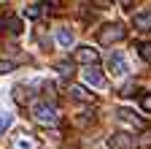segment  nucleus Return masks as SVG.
Listing matches in <instances>:
<instances>
[{"instance_id":"1","label":"nucleus","mask_w":151,"mask_h":149,"mask_svg":"<svg viewBox=\"0 0 151 149\" xmlns=\"http://www.w3.org/2000/svg\"><path fill=\"white\" fill-rule=\"evenodd\" d=\"M32 119L41 125V127H57L60 125V114L51 103H35L32 106Z\"/></svg>"},{"instance_id":"2","label":"nucleus","mask_w":151,"mask_h":149,"mask_svg":"<svg viewBox=\"0 0 151 149\" xmlns=\"http://www.w3.org/2000/svg\"><path fill=\"white\" fill-rule=\"evenodd\" d=\"M127 38V30H124V25H119V22H111V25H105L100 33H97V41L103 44V46H113V44H119V41H124Z\"/></svg>"},{"instance_id":"3","label":"nucleus","mask_w":151,"mask_h":149,"mask_svg":"<svg viewBox=\"0 0 151 149\" xmlns=\"http://www.w3.org/2000/svg\"><path fill=\"white\" fill-rule=\"evenodd\" d=\"M116 119H119L124 127H129V130H146V127H148V122H146L143 117H138L132 108H119V111H116Z\"/></svg>"},{"instance_id":"4","label":"nucleus","mask_w":151,"mask_h":149,"mask_svg":"<svg viewBox=\"0 0 151 149\" xmlns=\"http://www.w3.org/2000/svg\"><path fill=\"white\" fill-rule=\"evenodd\" d=\"M73 60L81 63V65H97L100 54H97V49H94V46H78V49L73 52Z\"/></svg>"},{"instance_id":"5","label":"nucleus","mask_w":151,"mask_h":149,"mask_svg":"<svg viewBox=\"0 0 151 149\" xmlns=\"http://www.w3.org/2000/svg\"><path fill=\"white\" fill-rule=\"evenodd\" d=\"M108 71L116 73V76H127L129 68H127V57H124L122 52H113L111 57H108Z\"/></svg>"},{"instance_id":"6","label":"nucleus","mask_w":151,"mask_h":149,"mask_svg":"<svg viewBox=\"0 0 151 149\" xmlns=\"http://www.w3.org/2000/svg\"><path fill=\"white\" fill-rule=\"evenodd\" d=\"M84 79L92 87H105V76H103V68L100 65H86L84 68Z\"/></svg>"},{"instance_id":"7","label":"nucleus","mask_w":151,"mask_h":149,"mask_svg":"<svg viewBox=\"0 0 151 149\" xmlns=\"http://www.w3.org/2000/svg\"><path fill=\"white\" fill-rule=\"evenodd\" d=\"M132 136L129 133H113L108 138V149H132Z\"/></svg>"},{"instance_id":"8","label":"nucleus","mask_w":151,"mask_h":149,"mask_svg":"<svg viewBox=\"0 0 151 149\" xmlns=\"http://www.w3.org/2000/svg\"><path fill=\"white\" fill-rule=\"evenodd\" d=\"M3 30L8 33V35H14V38H19V35L24 33V25H22V19H19V16H6L3 19Z\"/></svg>"},{"instance_id":"9","label":"nucleus","mask_w":151,"mask_h":149,"mask_svg":"<svg viewBox=\"0 0 151 149\" xmlns=\"http://www.w3.org/2000/svg\"><path fill=\"white\" fill-rule=\"evenodd\" d=\"M70 98L73 100H81V103H94V95L86 89V87H81V84H70Z\"/></svg>"},{"instance_id":"10","label":"nucleus","mask_w":151,"mask_h":149,"mask_svg":"<svg viewBox=\"0 0 151 149\" xmlns=\"http://www.w3.org/2000/svg\"><path fill=\"white\" fill-rule=\"evenodd\" d=\"M46 14H51V3H35L24 8V16H30V19H43Z\"/></svg>"},{"instance_id":"11","label":"nucleus","mask_w":151,"mask_h":149,"mask_svg":"<svg viewBox=\"0 0 151 149\" xmlns=\"http://www.w3.org/2000/svg\"><path fill=\"white\" fill-rule=\"evenodd\" d=\"M132 27H135L138 33H151V11L135 14L132 16Z\"/></svg>"},{"instance_id":"12","label":"nucleus","mask_w":151,"mask_h":149,"mask_svg":"<svg viewBox=\"0 0 151 149\" xmlns=\"http://www.w3.org/2000/svg\"><path fill=\"white\" fill-rule=\"evenodd\" d=\"M54 38H57V44H60V46H73L76 35H73L70 27H57V30H54Z\"/></svg>"},{"instance_id":"13","label":"nucleus","mask_w":151,"mask_h":149,"mask_svg":"<svg viewBox=\"0 0 151 149\" xmlns=\"http://www.w3.org/2000/svg\"><path fill=\"white\" fill-rule=\"evenodd\" d=\"M11 149H41V144H38L35 138H30V136H19L11 144Z\"/></svg>"},{"instance_id":"14","label":"nucleus","mask_w":151,"mask_h":149,"mask_svg":"<svg viewBox=\"0 0 151 149\" xmlns=\"http://www.w3.org/2000/svg\"><path fill=\"white\" fill-rule=\"evenodd\" d=\"M135 49H138V54H140V60L151 65V41H143V44H138Z\"/></svg>"},{"instance_id":"15","label":"nucleus","mask_w":151,"mask_h":149,"mask_svg":"<svg viewBox=\"0 0 151 149\" xmlns=\"http://www.w3.org/2000/svg\"><path fill=\"white\" fill-rule=\"evenodd\" d=\"M14 100H16V103H27V100H30L27 87H14Z\"/></svg>"},{"instance_id":"16","label":"nucleus","mask_w":151,"mask_h":149,"mask_svg":"<svg viewBox=\"0 0 151 149\" xmlns=\"http://www.w3.org/2000/svg\"><path fill=\"white\" fill-rule=\"evenodd\" d=\"M57 73H60L62 79L73 76V63H60V65H57Z\"/></svg>"},{"instance_id":"17","label":"nucleus","mask_w":151,"mask_h":149,"mask_svg":"<svg viewBox=\"0 0 151 149\" xmlns=\"http://www.w3.org/2000/svg\"><path fill=\"white\" fill-rule=\"evenodd\" d=\"M11 114H8V111H0V133H6V130L11 127Z\"/></svg>"},{"instance_id":"18","label":"nucleus","mask_w":151,"mask_h":149,"mask_svg":"<svg viewBox=\"0 0 151 149\" xmlns=\"http://www.w3.org/2000/svg\"><path fill=\"white\" fill-rule=\"evenodd\" d=\"M89 122H94L92 111H86V114H76V125H89Z\"/></svg>"},{"instance_id":"19","label":"nucleus","mask_w":151,"mask_h":149,"mask_svg":"<svg viewBox=\"0 0 151 149\" xmlns=\"http://www.w3.org/2000/svg\"><path fill=\"white\" fill-rule=\"evenodd\" d=\"M140 108L146 111V114H151V92H143L140 95Z\"/></svg>"},{"instance_id":"20","label":"nucleus","mask_w":151,"mask_h":149,"mask_svg":"<svg viewBox=\"0 0 151 149\" xmlns=\"http://www.w3.org/2000/svg\"><path fill=\"white\" fill-rule=\"evenodd\" d=\"M43 92H46V98H49V103L54 106V100H57V95H54V84H51V81H46V84H43Z\"/></svg>"},{"instance_id":"21","label":"nucleus","mask_w":151,"mask_h":149,"mask_svg":"<svg viewBox=\"0 0 151 149\" xmlns=\"http://www.w3.org/2000/svg\"><path fill=\"white\" fill-rule=\"evenodd\" d=\"M16 65L11 63V60H0V76H6V73H11Z\"/></svg>"},{"instance_id":"22","label":"nucleus","mask_w":151,"mask_h":149,"mask_svg":"<svg viewBox=\"0 0 151 149\" xmlns=\"http://www.w3.org/2000/svg\"><path fill=\"white\" fill-rule=\"evenodd\" d=\"M92 3H94V8H111V3H113V0H92Z\"/></svg>"},{"instance_id":"23","label":"nucleus","mask_w":151,"mask_h":149,"mask_svg":"<svg viewBox=\"0 0 151 149\" xmlns=\"http://www.w3.org/2000/svg\"><path fill=\"white\" fill-rule=\"evenodd\" d=\"M135 3H138V0H119V6H122V8H132Z\"/></svg>"}]
</instances>
